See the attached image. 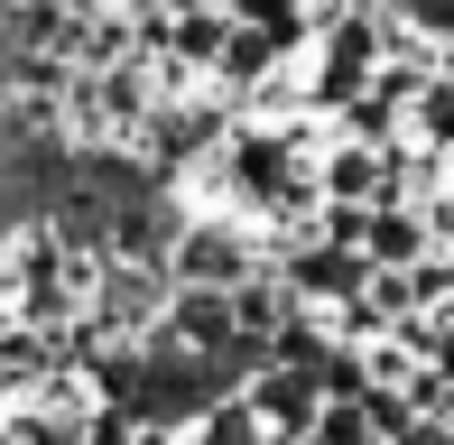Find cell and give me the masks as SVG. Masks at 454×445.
Returning a JSON list of instances; mask_svg holds the SVG:
<instances>
[{"label":"cell","instance_id":"cell-1","mask_svg":"<svg viewBox=\"0 0 454 445\" xmlns=\"http://www.w3.org/2000/svg\"><path fill=\"white\" fill-rule=\"evenodd\" d=\"M241 353H195V343H149V353L112 362V399L121 409H139L149 427H176V418L214 409L223 390H232Z\"/></svg>","mask_w":454,"mask_h":445},{"label":"cell","instance_id":"cell-2","mask_svg":"<svg viewBox=\"0 0 454 445\" xmlns=\"http://www.w3.org/2000/svg\"><path fill=\"white\" fill-rule=\"evenodd\" d=\"M185 278H195V288H204V278L232 288V278H241V241L232 232H195V241H185Z\"/></svg>","mask_w":454,"mask_h":445},{"label":"cell","instance_id":"cell-3","mask_svg":"<svg viewBox=\"0 0 454 445\" xmlns=\"http://www.w3.org/2000/svg\"><path fill=\"white\" fill-rule=\"evenodd\" d=\"M287 158H297L287 139H251V149H241V186H251V195H287V186H297Z\"/></svg>","mask_w":454,"mask_h":445},{"label":"cell","instance_id":"cell-4","mask_svg":"<svg viewBox=\"0 0 454 445\" xmlns=\"http://www.w3.org/2000/svg\"><path fill=\"white\" fill-rule=\"evenodd\" d=\"M362 66H371V28H343L334 37V66H325V93H353Z\"/></svg>","mask_w":454,"mask_h":445},{"label":"cell","instance_id":"cell-5","mask_svg":"<svg viewBox=\"0 0 454 445\" xmlns=\"http://www.w3.org/2000/svg\"><path fill=\"white\" fill-rule=\"evenodd\" d=\"M260 409H270V418H297V427H306V418H316V390H306L297 371H278L270 390H260Z\"/></svg>","mask_w":454,"mask_h":445},{"label":"cell","instance_id":"cell-6","mask_svg":"<svg viewBox=\"0 0 454 445\" xmlns=\"http://www.w3.org/2000/svg\"><path fill=\"white\" fill-rule=\"evenodd\" d=\"M399 445H454V418H408Z\"/></svg>","mask_w":454,"mask_h":445},{"label":"cell","instance_id":"cell-7","mask_svg":"<svg viewBox=\"0 0 454 445\" xmlns=\"http://www.w3.org/2000/svg\"><path fill=\"white\" fill-rule=\"evenodd\" d=\"M408 19H418V28H436V37H445V28H454V0H408Z\"/></svg>","mask_w":454,"mask_h":445},{"label":"cell","instance_id":"cell-8","mask_svg":"<svg viewBox=\"0 0 454 445\" xmlns=\"http://www.w3.org/2000/svg\"><path fill=\"white\" fill-rule=\"evenodd\" d=\"M427 130H436V139H454V93H436V103H427Z\"/></svg>","mask_w":454,"mask_h":445},{"label":"cell","instance_id":"cell-9","mask_svg":"<svg viewBox=\"0 0 454 445\" xmlns=\"http://www.w3.org/2000/svg\"><path fill=\"white\" fill-rule=\"evenodd\" d=\"M241 10H251L260 28H287V0H241Z\"/></svg>","mask_w":454,"mask_h":445}]
</instances>
